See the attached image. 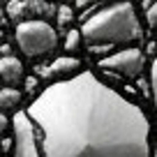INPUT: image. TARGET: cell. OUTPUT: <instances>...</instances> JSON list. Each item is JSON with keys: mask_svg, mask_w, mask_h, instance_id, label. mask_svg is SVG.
<instances>
[{"mask_svg": "<svg viewBox=\"0 0 157 157\" xmlns=\"http://www.w3.org/2000/svg\"><path fill=\"white\" fill-rule=\"evenodd\" d=\"M44 157H150V123L93 72L51 83L25 111Z\"/></svg>", "mask_w": 157, "mask_h": 157, "instance_id": "6da1fadb", "label": "cell"}, {"mask_svg": "<svg viewBox=\"0 0 157 157\" xmlns=\"http://www.w3.org/2000/svg\"><path fill=\"white\" fill-rule=\"evenodd\" d=\"M81 37L90 46H116L139 42L143 37V30L134 5L127 0H120V2H113L99 10L97 14L83 19Z\"/></svg>", "mask_w": 157, "mask_h": 157, "instance_id": "7a4b0ae2", "label": "cell"}, {"mask_svg": "<svg viewBox=\"0 0 157 157\" xmlns=\"http://www.w3.org/2000/svg\"><path fill=\"white\" fill-rule=\"evenodd\" d=\"M16 44L28 58H42V56L56 51L58 46V33L53 25L46 21L30 19V21H19L16 25Z\"/></svg>", "mask_w": 157, "mask_h": 157, "instance_id": "3957f363", "label": "cell"}, {"mask_svg": "<svg viewBox=\"0 0 157 157\" xmlns=\"http://www.w3.org/2000/svg\"><path fill=\"white\" fill-rule=\"evenodd\" d=\"M99 67L104 72L118 74L123 78H139L146 69V53L136 46H129V49H123L113 56H106V58L99 60Z\"/></svg>", "mask_w": 157, "mask_h": 157, "instance_id": "277c9868", "label": "cell"}, {"mask_svg": "<svg viewBox=\"0 0 157 157\" xmlns=\"http://www.w3.org/2000/svg\"><path fill=\"white\" fill-rule=\"evenodd\" d=\"M14 157H39L35 127L25 111L14 116Z\"/></svg>", "mask_w": 157, "mask_h": 157, "instance_id": "5b68a950", "label": "cell"}, {"mask_svg": "<svg viewBox=\"0 0 157 157\" xmlns=\"http://www.w3.org/2000/svg\"><path fill=\"white\" fill-rule=\"evenodd\" d=\"M12 19H25V16H35V14H46L49 7L42 0H14L7 7Z\"/></svg>", "mask_w": 157, "mask_h": 157, "instance_id": "8992f818", "label": "cell"}, {"mask_svg": "<svg viewBox=\"0 0 157 157\" xmlns=\"http://www.w3.org/2000/svg\"><path fill=\"white\" fill-rule=\"evenodd\" d=\"M81 67V60L72 58V56H65V58L53 60L46 67H39V76H65V74H74Z\"/></svg>", "mask_w": 157, "mask_h": 157, "instance_id": "52a82bcc", "label": "cell"}, {"mask_svg": "<svg viewBox=\"0 0 157 157\" xmlns=\"http://www.w3.org/2000/svg\"><path fill=\"white\" fill-rule=\"evenodd\" d=\"M0 78L7 81L10 86H16L19 81H23V65L14 56H5L0 58Z\"/></svg>", "mask_w": 157, "mask_h": 157, "instance_id": "ba28073f", "label": "cell"}, {"mask_svg": "<svg viewBox=\"0 0 157 157\" xmlns=\"http://www.w3.org/2000/svg\"><path fill=\"white\" fill-rule=\"evenodd\" d=\"M21 102V93L16 88H2L0 90V109H14Z\"/></svg>", "mask_w": 157, "mask_h": 157, "instance_id": "9c48e42d", "label": "cell"}, {"mask_svg": "<svg viewBox=\"0 0 157 157\" xmlns=\"http://www.w3.org/2000/svg\"><path fill=\"white\" fill-rule=\"evenodd\" d=\"M150 90H152V102H155V109H157V51H155L152 67H150Z\"/></svg>", "mask_w": 157, "mask_h": 157, "instance_id": "30bf717a", "label": "cell"}, {"mask_svg": "<svg viewBox=\"0 0 157 157\" xmlns=\"http://www.w3.org/2000/svg\"><path fill=\"white\" fill-rule=\"evenodd\" d=\"M78 42H81V30H69L67 39H65V49H67V51H76Z\"/></svg>", "mask_w": 157, "mask_h": 157, "instance_id": "8fae6325", "label": "cell"}, {"mask_svg": "<svg viewBox=\"0 0 157 157\" xmlns=\"http://www.w3.org/2000/svg\"><path fill=\"white\" fill-rule=\"evenodd\" d=\"M72 14H74V12L69 10L67 5L58 7V25H60V28H67V25H69V21H72Z\"/></svg>", "mask_w": 157, "mask_h": 157, "instance_id": "7c38bea8", "label": "cell"}, {"mask_svg": "<svg viewBox=\"0 0 157 157\" xmlns=\"http://www.w3.org/2000/svg\"><path fill=\"white\" fill-rule=\"evenodd\" d=\"M146 21H148V25H150V28H155V30H157V2H152V5L148 7V12H146Z\"/></svg>", "mask_w": 157, "mask_h": 157, "instance_id": "4fadbf2b", "label": "cell"}, {"mask_svg": "<svg viewBox=\"0 0 157 157\" xmlns=\"http://www.w3.org/2000/svg\"><path fill=\"white\" fill-rule=\"evenodd\" d=\"M7 125H10V120H7L5 116H0V134H5V129H7Z\"/></svg>", "mask_w": 157, "mask_h": 157, "instance_id": "5bb4252c", "label": "cell"}, {"mask_svg": "<svg viewBox=\"0 0 157 157\" xmlns=\"http://www.w3.org/2000/svg\"><path fill=\"white\" fill-rule=\"evenodd\" d=\"M0 37H2V30H0Z\"/></svg>", "mask_w": 157, "mask_h": 157, "instance_id": "9a60e30c", "label": "cell"}]
</instances>
